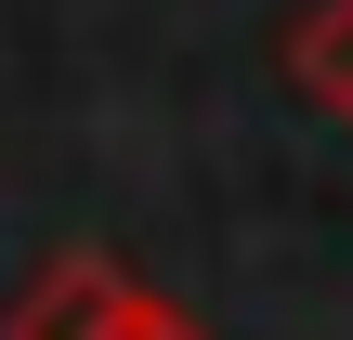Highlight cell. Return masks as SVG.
Segmentation results:
<instances>
[{
  "label": "cell",
  "instance_id": "cell-1",
  "mask_svg": "<svg viewBox=\"0 0 353 340\" xmlns=\"http://www.w3.org/2000/svg\"><path fill=\"white\" fill-rule=\"evenodd\" d=\"M131 328H144V288H131L105 249L39 262V275H26V301H13V340H131Z\"/></svg>",
  "mask_w": 353,
  "mask_h": 340
},
{
  "label": "cell",
  "instance_id": "cell-2",
  "mask_svg": "<svg viewBox=\"0 0 353 340\" xmlns=\"http://www.w3.org/2000/svg\"><path fill=\"white\" fill-rule=\"evenodd\" d=\"M288 79H301L327 118H353V0H314V13L288 26Z\"/></svg>",
  "mask_w": 353,
  "mask_h": 340
},
{
  "label": "cell",
  "instance_id": "cell-3",
  "mask_svg": "<svg viewBox=\"0 0 353 340\" xmlns=\"http://www.w3.org/2000/svg\"><path fill=\"white\" fill-rule=\"evenodd\" d=\"M131 340H196V328H183V314H157V301H144V328H131Z\"/></svg>",
  "mask_w": 353,
  "mask_h": 340
}]
</instances>
